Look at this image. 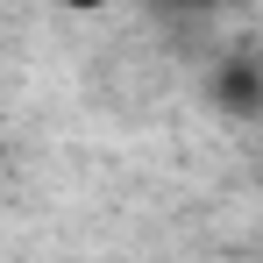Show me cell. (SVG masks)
Segmentation results:
<instances>
[{"mask_svg": "<svg viewBox=\"0 0 263 263\" xmlns=\"http://www.w3.org/2000/svg\"><path fill=\"white\" fill-rule=\"evenodd\" d=\"M214 100L228 107V114H263V64H249V57H228L214 71Z\"/></svg>", "mask_w": 263, "mask_h": 263, "instance_id": "obj_1", "label": "cell"}]
</instances>
